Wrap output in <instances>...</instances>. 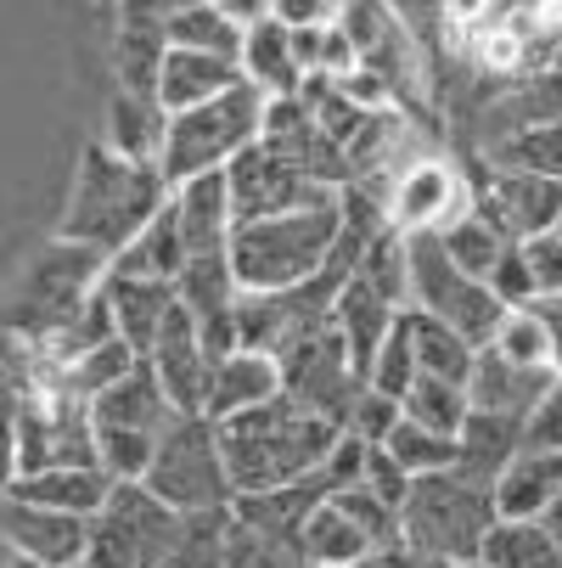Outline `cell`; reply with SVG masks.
I'll return each mask as SVG.
<instances>
[{
  "mask_svg": "<svg viewBox=\"0 0 562 568\" xmlns=\"http://www.w3.org/2000/svg\"><path fill=\"white\" fill-rule=\"evenodd\" d=\"M170 203H175V181L164 175V164H141V158L113 152L108 141H85L57 231L73 242H91V248L113 260Z\"/></svg>",
  "mask_w": 562,
  "mask_h": 568,
  "instance_id": "1",
  "label": "cell"
},
{
  "mask_svg": "<svg viewBox=\"0 0 562 568\" xmlns=\"http://www.w3.org/2000/svg\"><path fill=\"white\" fill-rule=\"evenodd\" d=\"M406 321H411V344H417V366H422V372L450 377V383H467V377H472L478 344H472L467 333H456L450 321L422 315V310H406Z\"/></svg>",
  "mask_w": 562,
  "mask_h": 568,
  "instance_id": "32",
  "label": "cell"
},
{
  "mask_svg": "<svg viewBox=\"0 0 562 568\" xmlns=\"http://www.w3.org/2000/svg\"><path fill=\"white\" fill-rule=\"evenodd\" d=\"M265 108L270 97L259 85H231L225 97H208L197 108H181L170 119V146H164V175L181 186V181H197V175H214V170H231L259 135H265Z\"/></svg>",
  "mask_w": 562,
  "mask_h": 568,
  "instance_id": "6",
  "label": "cell"
},
{
  "mask_svg": "<svg viewBox=\"0 0 562 568\" xmlns=\"http://www.w3.org/2000/svg\"><path fill=\"white\" fill-rule=\"evenodd\" d=\"M461 473L478 478V484H495L507 473V462L523 450V423L518 417H495V412H467L461 423Z\"/></svg>",
  "mask_w": 562,
  "mask_h": 568,
  "instance_id": "30",
  "label": "cell"
},
{
  "mask_svg": "<svg viewBox=\"0 0 562 568\" xmlns=\"http://www.w3.org/2000/svg\"><path fill=\"white\" fill-rule=\"evenodd\" d=\"M186 513L170 507L146 478H119L108 507L91 518L85 568H164Z\"/></svg>",
  "mask_w": 562,
  "mask_h": 568,
  "instance_id": "8",
  "label": "cell"
},
{
  "mask_svg": "<svg viewBox=\"0 0 562 568\" xmlns=\"http://www.w3.org/2000/svg\"><path fill=\"white\" fill-rule=\"evenodd\" d=\"M495 524H501L495 484H478L461 467L422 473L411 484L406 507H399V540L411 551L445 557V562H478Z\"/></svg>",
  "mask_w": 562,
  "mask_h": 568,
  "instance_id": "5",
  "label": "cell"
},
{
  "mask_svg": "<svg viewBox=\"0 0 562 568\" xmlns=\"http://www.w3.org/2000/svg\"><path fill=\"white\" fill-rule=\"evenodd\" d=\"M417 344H411V321L399 315L394 321V333H388V344L377 349V361H371V388H382V394H406L411 383H417Z\"/></svg>",
  "mask_w": 562,
  "mask_h": 568,
  "instance_id": "40",
  "label": "cell"
},
{
  "mask_svg": "<svg viewBox=\"0 0 562 568\" xmlns=\"http://www.w3.org/2000/svg\"><path fill=\"white\" fill-rule=\"evenodd\" d=\"M490 349H501L507 361H523V366H551L545 327H540V315H534L529 304H518V310H507V315H501V327H495Z\"/></svg>",
  "mask_w": 562,
  "mask_h": 568,
  "instance_id": "41",
  "label": "cell"
},
{
  "mask_svg": "<svg viewBox=\"0 0 562 568\" xmlns=\"http://www.w3.org/2000/svg\"><path fill=\"white\" fill-rule=\"evenodd\" d=\"M181 271H186V236L175 203L108 260V276H130V282H181Z\"/></svg>",
  "mask_w": 562,
  "mask_h": 568,
  "instance_id": "28",
  "label": "cell"
},
{
  "mask_svg": "<svg viewBox=\"0 0 562 568\" xmlns=\"http://www.w3.org/2000/svg\"><path fill=\"white\" fill-rule=\"evenodd\" d=\"M349 568H411V546L399 540V546H377V551H366L360 562H349Z\"/></svg>",
  "mask_w": 562,
  "mask_h": 568,
  "instance_id": "49",
  "label": "cell"
},
{
  "mask_svg": "<svg viewBox=\"0 0 562 568\" xmlns=\"http://www.w3.org/2000/svg\"><path fill=\"white\" fill-rule=\"evenodd\" d=\"M231 507H208V513H186L164 568H225L231 557Z\"/></svg>",
  "mask_w": 562,
  "mask_h": 568,
  "instance_id": "36",
  "label": "cell"
},
{
  "mask_svg": "<svg viewBox=\"0 0 562 568\" xmlns=\"http://www.w3.org/2000/svg\"><path fill=\"white\" fill-rule=\"evenodd\" d=\"M562 490V456L556 450H518L507 473L495 478V507L501 518H540Z\"/></svg>",
  "mask_w": 562,
  "mask_h": 568,
  "instance_id": "29",
  "label": "cell"
},
{
  "mask_svg": "<svg viewBox=\"0 0 562 568\" xmlns=\"http://www.w3.org/2000/svg\"><path fill=\"white\" fill-rule=\"evenodd\" d=\"M540 524H545V529H551V540L562 546V490H556V501H551V507L540 513Z\"/></svg>",
  "mask_w": 562,
  "mask_h": 568,
  "instance_id": "50",
  "label": "cell"
},
{
  "mask_svg": "<svg viewBox=\"0 0 562 568\" xmlns=\"http://www.w3.org/2000/svg\"><path fill=\"white\" fill-rule=\"evenodd\" d=\"M490 287L501 293V304H507V310H518V304H534V298H540L534 271H529V260H523V242H512V248H507V260L495 265Z\"/></svg>",
  "mask_w": 562,
  "mask_h": 568,
  "instance_id": "44",
  "label": "cell"
},
{
  "mask_svg": "<svg viewBox=\"0 0 562 568\" xmlns=\"http://www.w3.org/2000/svg\"><path fill=\"white\" fill-rule=\"evenodd\" d=\"M96 7H108V12H119V7H124V0H96Z\"/></svg>",
  "mask_w": 562,
  "mask_h": 568,
  "instance_id": "51",
  "label": "cell"
},
{
  "mask_svg": "<svg viewBox=\"0 0 562 568\" xmlns=\"http://www.w3.org/2000/svg\"><path fill=\"white\" fill-rule=\"evenodd\" d=\"M225 568H320V562L293 535H270V529H259L248 518H231V557H225Z\"/></svg>",
  "mask_w": 562,
  "mask_h": 568,
  "instance_id": "37",
  "label": "cell"
},
{
  "mask_svg": "<svg viewBox=\"0 0 562 568\" xmlns=\"http://www.w3.org/2000/svg\"><path fill=\"white\" fill-rule=\"evenodd\" d=\"M243 79L259 85L265 97H298L304 91L309 73H304V62L293 51V23L265 18V23L248 29V40H243Z\"/></svg>",
  "mask_w": 562,
  "mask_h": 568,
  "instance_id": "27",
  "label": "cell"
},
{
  "mask_svg": "<svg viewBox=\"0 0 562 568\" xmlns=\"http://www.w3.org/2000/svg\"><path fill=\"white\" fill-rule=\"evenodd\" d=\"M556 456H562V450H556Z\"/></svg>",
  "mask_w": 562,
  "mask_h": 568,
  "instance_id": "54",
  "label": "cell"
},
{
  "mask_svg": "<svg viewBox=\"0 0 562 568\" xmlns=\"http://www.w3.org/2000/svg\"><path fill=\"white\" fill-rule=\"evenodd\" d=\"M243 40L248 29L236 23L219 0H197V7H181L170 18V45H192V51H219V57H236L243 62Z\"/></svg>",
  "mask_w": 562,
  "mask_h": 568,
  "instance_id": "35",
  "label": "cell"
},
{
  "mask_svg": "<svg viewBox=\"0 0 562 568\" xmlns=\"http://www.w3.org/2000/svg\"><path fill=\"white\" fill-rule=\"evenodd\" d=\"M146 361L157 366V377H164V388H170V399H175V412H203V405H208L214 355H208V344H203V321H197L186 304L170 310L164 333H157V344H152Z\"/></svg>",
  "mask_w": 562,
  "mask_h": 568,
  "instance_id": "16",
  "label": "cell"
},
{
  "mask_svg": "<svg viewBox=\"0 0 562 568\" xmlns=\"http://www.w3.org/2000/svg\"><path fill=\"white\" fill-rule=\"evenodd\" d=\"M523 260H529L540 293H562V231H540V236H529V242H523Z\"/></svg>",
  "mask_w": 562,
  "mask_h": 568,
  "instance_id": "46",
  "label": "cell"
},
{
  "mask_svg": "<svg viewBox=\"0 0 562 568\" xmlns=\"http://www.w3.org/2000/svg\"><path fill=\"white\" fill-rule=\"evenodd\" d=\"M175 220L186 236V260H219L231 254V236H236V197H231V175H197L175 186Z\"/></svg>",
  "mask_w": 562,
  "mask_h": 568,
  "instance_id": "19",
  "label": "cell"
},
{
  "mask_svg": "<svg viewBox=\"0 0 562 568\" xmlns=\"http://www.w3.org/2000/svg\"><path fill=\"white\" fill-rule=\"evenodd\" d=\"M113 473L102 462H57V467H40V473H23V478H7V496H23V501H40V507H62V513H85L96 518L113 496Z\"/></svg>",
  "mask_w": 562,
  "mask_h": 568,
  "instance_id": "20",
  "label": "cell"
},
{
  "mask_svg": "<svg viewBox=\"0 0 562 568\" xmlns=\"http://www.w3.org/2000/svg\"><path fill=\"white\" fill-rule=\"evenodd\" d=\"M108 298H113V321H119V338L135 355H152L157 333H164L170 310L181 304L175 282H130V276H108Z\"/></svg>",
  "mask_w": 562,
  "mask_h": 568,
  "instance_id": "25",
  "label": "cell"
},
{
  "mask_svg": "<svg viewBox=\"0 0 562 568\" xmlns=\"http://www.w3.org/2000/svg\"><path fill=\"white\" fill-rule=\"evenodd\" d=\"M456 568H490V562H456Z\"/></svg>",
  "mask_w": 562,
  "mask_h": 568,
  "instance_id": "52",
  "label": "cell"
},
{
  "mask_svg": "<svg viewBox=\"0 0 562 568\" xmlns=\"http://www.w3.org/2000/svg\"><path fill=\"white\" fill-rule=\"evenodd\" d=\"M529 310L540 315V327H545V344H551V366L562 372V293H540V298H534Z\"/></svg>",
  "mask_w": 562,
  "mask_h": 568,
  "instance_id": "47",
  "label": "cell"
},
{
  "mask_svg": "<svg viewBox=\"0 0 562 568\" xmlns=\"http://www.w3.org/2000/svg\"><path fill=\"white\" fill-rule=\"evenodd\" d=\"M478 562L490 568H562V546L551 540V529L540 518H501L478 551Z\"/></svg>",
  "mask_w": 562,
  "mask_h": 568,
  "instance_id": "33",
  "label": "cell"
},
{
  "mask_svg": "<svg viewBox=\"0 0 562 568\" xmlns=\"http://www.w3.org/2000/svg\"><path fill=\"white\" fill-rule=\"evenodd\" d=\"M523 445L529 450H562V372L545 388V399L534 405V417L523 423Z\"/></svg>",
  "mask_w": 562,
  "mask_h": 568,
  "instance_id": "45",
  "label": "cell"
},
{
  "mask_svg": "<svg viewBox=\"0 0 562 568\" xmlns=\"http://www.w3.org/2000/svg\"><path fill=\"white\" fill-rule=\"evenodd\" d=\"M399 423H406V399L366 383V394H360V405H355V417H349L344 434H360V439H371V445H388V434H394Z\"/></svg>",
  "mask_w": 562,
  "mask_h": 568,
  "instance_id": "43",
  "label": "cell"
},
{
  "mask_svg": "<svg viewBox=\"0 0 562 568\" xmlns=\"http://www.w3.org/2000/svg\"><path fill=\"white\" fill-rule=\"evenodd\" d=\"M338 439H344V428L333 417L309 412L287 388L276 399L254 405V412H236L219 423V445H225L236 496H265V490H282V484L320 473L327 456L338 450Z\"/></svg>",
  "mask_w": 562,
  "mask_h": 568,
  "instance_id": "2",
  "label": "cell"
},
{
  "mask_svg": "<svg viewBox=\"0 0 562 568\" xmlns=\"http://www.w3.org/2000/svg\"><path fill=\"white\" fill-rule=\"evenodd\" d=\"M231 175V197H236V220H259V214H282V209H298V203H315L338 186L315 181L304 164H293L287 152H276L265 135L236 158L225 170Z\"/></svg>",
  "mask_w": 562,
  "mask_h": 568,
  "instance_id": "14",
  "label": "cell"
},
{
  "mask_svg": "<svg viewBox=\"0 0 562 568\" xmlns=\"http://www.w3.org/2000/svg\"><path fill=\"white\" fill-rule=\"evenodd\" d=\"M102 282H108V254L57 231L23 260V271L7 293V338L40 349L68 315H79L102 293Z\"/></svg>",
  "mask_w": 562,
  "mask_h": 568,
  "instance_id": "4",
  "label": "cell"
},
{
  "mask_svg": "<svg viewBox=\"0 0 562 568\" xmlns=\"http://www.w3.org/2000/svg\"><path fill=\"white\" fill-rule=\"evenodd\" d=\"M231 85H243V62L219 57V51H192V45H170L164 73H157V97H164L170 113L197 108L208 97H225Z\"/></svg>",
  "mask_w": 562,
  "mask_h": 568,
  "instance_id": "23",
  "label": "cell"
},
{
  "mask_svg": "<svg viewBox=\"0 0 562 568\" xmlns=\"http://www.w3.org/2000/svg\"><path fill=\"white\" fill-rule=\"evenodd\" d=\"M406 399V417L422 423V428H439V434H461L472 399H467V383H450V377H433V372H417V383L399 394Z\"/></svg>",
  "mask_w": 562,
  "mask_h": 568,
  "instance_id": "38",
  "label": "cell"
},
{
  "mask_svg": "<svg viewBox=\"0 0 562 568\" xmlns=\"http://www.w3.org/2000/svg\"><path fill=\"white\" fill-rule=\"evenodd\" d=\"M164 57H170V18H157V12H119V34H113V73H119V85L157 97Z\"/></svg>",
  "mask_w": 562,
  "mask_h": 568,
  "instance_id": "26",
  "label": "cell"
},
{
  "mask_svg": "<svg viewBox=\"0 0 562 568\" xmlns=\"http://www.w3.org/2000/svg\"><path fill=\"white\" fill-rule=\"evenodd\" d=\"M282 377H287L293 399H304L309 412H320V417H333L338 428H349L355 405L366 394V377H360L349 344L338 338V327H320L293 355H282Z\"/></svg>",
  "mask_w": 562,
  "mask_h": 568,
  "instance_id": "12",
  "label": "cell"
},
{
  "mask_svg": "<svg viewBox=\"0 0 562 568\" xmlns=\"http://www.w3.org/2000/svg\"><path fill=\"white\" fill-rule=\"evenodd\" d=\"M399 315H406V310L388 304V298H382L377 287H366L360 276L344 282V293H338V304H333V327H338V338L349 344L360 377H371V361H377V349L388 344V333H394Z\"/></svg>",
  "mask_w": 562,
  "mask_h": 568,
  "instance_id": "24",
  "label": "cell"
},
{
  "mask_svg": "<svg viewBox=\"0 0 562 568\" xmlns=\"http://www.w3.org/2000/svg\"><path fill=\"white\" fill-rule=\"evenodd\" d=\"M406 236H411V310L450 321L456 333H467L478 349H484L495 338V327H501V315H507L501 293L490 282L467 276L450 260L439 231H406Z\"/></svg>",
  "mask_w": 562,
  "mask_h": 568,
  "instance_id": "10",
  "label": "cell"
},
{
  "mask_svg": "<svg viewBox=\"0 0 562 568\" xmlns=\"http://www.w3.org/2000/svg\"><path fill=\"white\" fill-rule=\"evenodd\" d=\"M338 242H344V186L282 214L236 220L231 265L243 293H287L327 276L338 260Z\"/></svg>",
  "mask_w": 562,
  "mask_h": 568,
  "instance_id": "3",
  "label": "cell"
},
{
  "mask_svg": "<svg viewBox=\"0 0 562 568\" xmlns=\"http://www.w3.org/2000/svg\"><path fill=\"white\" fill-rule=\"evenodd\" d=\"M146 484L170 507L181 513H208V507H231L236 484L225 467V445H219V423L208 412H181L164 439H157V456L146 467Z\"/></svg>",
  "mask_w": 562,
  "mask_h": 568,
  "instance_id": "9",
  "label": "cell"
},
{
  "mask_svg": "<svg viewBox=\"0 0 562 568\" xmlns=\"http://www.w3.org/2000/svg\"><path fill=\"white\" fill-rule=\"evenodd\" d=\"M388 192V220L399 231H445L450 220H461L478 197V186H467L445 158H411L406 170H394L382 181Z\"/></svg>",
  "mask_w": 562,
  "mask_h": 568,
  "instance_id": "13",
  "label": "cell"
},
{
  "mask_svg": "<svg viewBox=\"0 0 562 568\" xmlns=\"http://www.w3.org/2000/svg\"><path fill=\"white\" fill-rule=\"evenodd\" d=\"M287 388L282 377V361L265 355V349H231L225 361H214V377H208V405L203 412L214 423L236 417V412H254V405L276 399Z\"/></svg>",
  "mask_w": 562,
  "mask_h": 568,
  "instance_id": "21",
  "label": "cell"
},
{
  "mask_svg": "<svg viewBox=\"0 0 562 568\" xmlns=\"http://www.w3.org/2000/svg\"><path fill=\"white\" fill-rule=\"evenodd\" d=\"M551 383H556V366H523V361H507L501 349L484 344L472 361V377H467V399H472V412L529 423Z\"/></svg>",
  "mask_w": 562,
  "mask_h": 568,
  "instance_id": "17",
  "label": "cell"
},
{
  "mask_svg": "<svg viewBox=\"0 0 562 568\" xmlns=\"http://www.w3.org/2000/svg\"><path fill=\"white\" fill-rule=\"evenodd\" d=\"M478 209H490L518 242L556 231L562 220V181L545 175H523V170H490L484 186H478Z\"/></svg>",
  "mask_w": 562,
  "mask_h": 568,
  "instance_id": "18",
  "label": "cell"
},
{
  "mask_svg": "<svg viewBox=\"0 0 562 568\" xmlns=\"http://www.w3.org/2000/svg\"><path fill=\"white\" fill-rule=\"evenodd\" d=\"M170 108L164 97H152V91H130L119 85L108 97V130L102 141L124 158H141V164H164V146H170Z\"/></svg>",
  "mask_w": 562,
  "mask_h": 568,
  "instance_id": "22",
  "label": "cell"
},
{
  "mask_svg": "<svg viewBox=\"0 0 562 568\" xmlns=\"http://www.w3.org/2000/svg\"><path fill=\"white\" fill-rule=\"evenodd\" d=\"M175 399L157 377V366L141 355L113 388H102L91 399V423H96V456L113 478H146L152 456H157V439L175 423Z\"/></svg>",
  "mask_w": 562,
  "mask_h": 568,
  "instance_id": "7",
  "label": "cell"
},
{
  "mask_svg": "<svg viewBox=\"0 0 562 568\" xmlns=\"http://www.w3.org/2000/svg\"><path fill=\"white\" fill-rule=\"evenodd\" d=\"M338 29L349 34L360 68H371L382 79L399 108L406 113L428 108V62H422L417 29L406 23V7H399V0H344Z\"/></svg>",
  "mask_w": 562,
  "mask_h": 568,
  "instance_id": "11",
  "label": "cell"
},
{
  "mask_svg": "<svg viewBox=\"0 0 562 568\" xmlns=\"http://www.w3.org/2000/svg\"><path fill=\"white\" fill-rule=\"evenodd\" d=\"M388 450L406 462L417 478L422 473H445V467H456L461 462V439L456 434H439V428H422V423H399L394 434H388Z\"/></svg>",
  "mask_w": 562,
  "mask_h": 568,
  "instance_id": "39",
  "label": "cell"
},
{
  "mask_svg": "<svg viewBox=\"0 0 562 568\" xmlns=\"http://www.w3.org/2000/svg\"><path fill=\"white\" fill-rule=\"evenodd\" d=\"M439 236H445L450 260H456L467 276H478V282H490V276H495V265L507 260V248L518 242V236L490 214V209H478V197H472V209H467L461 220H450Z\"/></svg>",
  "mask_w": 562,
  "mask_h": 568,
  "instance_id": "31",
  "label": "cell"
},
{
  "mask_svg": "<svg viewBox=\"0 0 562 568\" xmlns=\"http://www.w3.org/2000/svg\"><path fill=\"white\" fill-rule=\"evenodd\" d=\"M219 7L243 23V29H254V23H265V18H276V0H219Z\"/></svg>",
  "mask_w": 562,
  "mask_h": 568,
  "instance_id": "48",
  "label": "cell"
},
{
  "mask_svg": "<svg viewBox=\"0 0 562 568\" xmlns=\"http://www.w3.org/2000/svg\"><path fill=\"white\" fill-rule=\"evenodd\" d=\"M360 484L371 496H382L388 507H406V496H411V484H417V473L399 462L388 445H371L366 439V467H360Z\"/></svg>",
  "mask_w": 562,
  "mask_h": 568,
  "instance_id": "42",
  "label": "cell"
},
{
  "mask_svg": "<svg viewBox=\"0 0 562 568\" xmlns=\"http://www.w3.org/2000/svg\"><path fill=\"white\" fill-rule=\"evenodd\" d=\"M484 164L490 170H523V175L562 181V124H523V130L490 141Z\"/></svg>",
  "mask_w": 562,
  "mask_h": 568,
  "instance_id": "34",
  "label": "cell"
},
{
  "mask_svg": "<svg viewBox=\"0 0 562 568\" xmlns=\"http://www.w3.org/2000/svg\"><path fill=\"white\" fill-rule=\"evenodd\" d=\"M0 529H7V557H23L34 568H85V551H91V518L85 513H62V507L7 496Z\"/></svg>",
  "mask_w": 562,
  "mask_h": 568,
  "instance_id": "15",
  "label": "cell"
},
{
  "mask_svg": "<svg viewBox=\"0 0 562 568\" xmlns=\"http://www.w3.org/2000/svg\"><path fill=\"white\" fill-rule=\"evenodd\" d=\"M556 231H562V220H556Z\"/></svg>",
  "mask_w": 562,
  "mask_h": 568,
  "instance_id": "53",
  "label": "cell"
}]
</instances>
